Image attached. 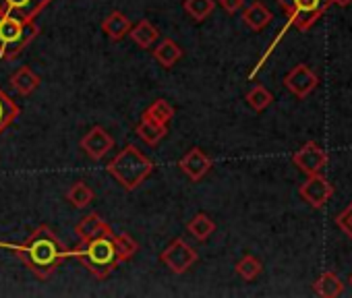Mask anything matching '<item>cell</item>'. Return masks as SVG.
I'll list each match as a JSON object with an SVG mask.
<instances>
[{"mask_svg":"<svg viewBox=\"0 0 352 298\" xmlns=\"http://www.w3.org/2000/svg\"><path fill=\"white\" fill-rule=\"evenodd\" d=\"M5 247L13 249L15 255L25 263V267L38 279L52 277L60 267V263L71 257V251L56 236V232L46 224L36 228L21 244H5Z\"/></svg>","mask_w":352,"mask_h":298,"instance_id":"obj_1","label":"cell"},{"mask_svg":"<svg viewBox=\"0 0 352 298\" xmlns=\"http://www.w3.org/2000/svg\"><path fill=\"white\" fill-rule=\"evenodd\" d=\"M71 257L79 259V263L98 279H106L122 263L114 242V230L98 234L89 240H81L71 251Z\"/></svg>","mask_w":352,"mask_h":298,"instance_id":"obj_2","label":"cell"},{"mask_svg":"<svg viewBox=\"0 0 352 298\" xmlns=\"http://www.w3.org/2000/svg\"><path fill=\"white\" fill-rule=\"evenodd\" d=\"M106 170L124 191H135L153 172V162L141 152L137 145H124L120 152L108 162Z\"/></svg>","mask_w":352,"mask_h":298,"instance_id":"obj_3","label":"cell"},{"mask_svg":"<svg viewBox=\"0 0 352 298\" xmlns=\"http://www.w3.org/2000/svg\"><path fill=\"white\" fill-rule=\"evenodd\" d=\"M278 5H280V9L286 13L288 23L282 27L280 36H278V38L274 40V44L267 48V52H265L263 58H267V56L272 54V50L276 48V44L284 38V34H286L292 25H294L298 32L311 30V27L325 15V11H327V7H329V0H278Z\"/></svg>","mask_w":352,"mask_h":298,"instance_id":"obj_4","label":"cell"},{"mask_svg":"<svg viewBox=\"0 0 352 298\" xmlns=\"http://www.w3.org/2000/svg\"><path fill=\"white\" fill-rule=\"evenodd\" d=\"M40 34V27L32 21H21L9 15H0V58H17Z\"/></svg>","mask_w":352,"mask_h":298,"instance_id":"obj_5","label":"cell"},{"mask_svg":"<svg viewBox=\"0 0 352 298\" xmlns=\"http://www.w3.org/2000/svg\"><path fill=\"white\" fill-rule=\"evenodd\" d=\"M199 259L197 251L185 242L183 238H174L160 255V261L172 271V273H185L191 265H195Z\"/></svg>","mask_w":352,"mask_h":298,"instance_id":"obj_6","label":"cell"},{"mask_svg":"<svg viewBox=\"0 0 352 298\" xmlns=\"http://www.w3.org/2000/svg\"><path fill=\"white\" fill-rule=\"evenodd\" d=\"M298 195H300V199H302L309 207L321 209V207L333 197V185H331L325 176H321V172H319V174H311V176H307V181L298 187Z\"/></svg>","mask_w":352,"mask_h":298,"instance_id":"obj_7","label":"cell"},{"mask_svg":"<svg viewBox=\"0 0 352 298\" xmlns=\"http://www.w3.org/2000/svg\"><path fill=\"white\" fill-rule=\"evenodd\" d=\"M292 164L307 176L319 174L327 164V152H325V149H321L315 141H309L298 149V152H294Z\"/></svg>","mask_w":352,"mask_h":298,"instance_id":"obj_8","label":"cell"},{"mask_svg":"<svg viewBox=\"0 0 352 298\" xmlns=\"http://www.w3.org/2000/svg\"><path fill=\"white\" fill-rule=\"evenodd\" d=\"M317 85H319V77H317V73H315L309 65H296V67L284 77V87H286L292 95H296L298 100L309 98V95L315 91Z\"/></svg>","mask_w":352,"mask_h":298,"instance_id":"obj_9","label":"cell"},{"mask_svg":"<svg viewBox=\"0 0 352 298\" xmlns=\"http://www.w3.org/2000/svg\"><path fill=\"white\" fill-rule=\"evenodd\" d=\"M50 3L52 0H0V15L32 23Z\"/></svg>","mask_w":352,"mask_h":298,"instance_id":"obj_10","label":"cell"},{"mask_svg":"<svg viewBox=\"0 0 352 298\" xmlns=\"http://www.w3.org/2000/svg\"><path fill=\"white\" fill-rule=\"evenodd\" d=\"M81 149L91 158V160H102L110 149L114 147V139L110 137V133L102 126H94L87 130V135L81 139Z\"/></svg>","mask_w":352,"mask_h":298,"instance_id":"obj_11","label":"cell"},{"mask_svg":"<svg viewBox=\"0 0 352 298\" xmlns=\"http://www.w3.org/2000/svg\"><path fill=\"white\" fill-rule=\"evenodd\" d=\"M179 168L193 181H201L210 170H212V158L204 152V149L199 147H193L189 149V152L185 154V158L179 162Z\"/></svg>","mask_w":352,"mask_h":298,"instance_id":"obj_12","label":"cell"},{"mask_svg":"<svg viewBox=\"0 0 352 298\" xmlns=\"http://www.w3.org/2000/svg\"><path fill=\"white\" fill-rule=\"evenodd\" d=\"M272 19H274L272 11L261 3V0H255V3H251L249 7L243 9V21L253 32H263L272 23Z\"/></svg>","mask_w":352,"mask_h":298,"instance_id":"obj_13","label":"cell"},{"mask_svg":"<svg viewBox=\"0 0 352 298\" xmlns=\"http://www.w3.org/2000/svg\"><path fill=\"white\" fill-rule=\"evenodd\" d=\"M108 230H112L110 224H108L100 214H96V211L83 216V218L77 222V226H75V234L79 236V240H89V238H94V236H98V234H104V232H108Z\"/></svg>","mask_w":352,"mask_h":298,"instance_id":"obj_14","label":"cell"},{"mask_svg":"<svg viewBox=\"0 0 352 298\" xmlns=\"http://www.w3.org/2000/svg\"><path fill=\"white\" fill-rule=\"evenodd\" d=\"M131 19L120 13V11H112L104 21H102V32L112 40V42H120L129 36L131 32Z\"/></svg>","mask_w":352,"mask_h":298,"instance_id":"obj_15","label":"cell"},{"mask_svg":"<svg viewBox=\"0 0 352 298\" xmlns=\"http://www.w3.org/2000/svg\"><path fill=\"white\" fill-rule=\"evenodd\" d=\"M183 48L176 44L174 40L170 38H164L155 48H153V58L164 67V69H172L176 62L183 58Z\"/></svg>","mask_w":352,"mask_h":298,"instance_id":"obj_16","label":"cell"},{"mask_svg":"<svg viewBox=\"0 0 352 298\" xmlns=\"http://www.w3.org/2000/svg\"><path fill=\"white\" fill-rule=\"evenodd\" d=\"M129 38H131V40H133V44H137L139 48L149 50V48L160 40V30H157L153 23H149L147 19H141L137 25H133V27H131Z\"/></svg>","mask_w":352,"mask_h":298,"instance_id":"obj_17","label":"cell"},{"mask_svg":"<svg viewBox=\"0 0 352 298\" xmlns=\"http://www.w3.org/2000/svg\"><path fill=\"white\" fill-rule=\"evenodd\" d=\"M135 133L143 143L153 147L168 135V124H160V122H155V120H151L147 116H141V122L135 126Z\"/></svg>","mask_w":352,"mask_h":298,"instance_id":"obj_18","label":"cell"},{"mask_svg":"<svg viewBox=\"0 0 352 298\" xmlns=\"http://www.w3.org/2000/svg\"><path fill=\"white\" fill-rule=\"evenodd\" d=\"M40 83H42V79L30 67H21L11 75V87L19 95H32L40 87Z\"/></svg>","mask_w":352,"mask_h":298,"instance_id":"obj_19","label":"cell"},{"mask_svg":"<svg viewBox=\"0 0 352 298\" xmlns=\"http://www.w3.org/2000/svg\"><path fill=\"white\" fill-rule=\"evenodd\" d=\"M313 290H315L319 296H323V298H336V296H342V294H344V284H342V279L338 277V273H333V271H323V273L315 279Z\"/></svg>","mask_w":352,"mask_h":298,"instance_id":"obj_20","label":"cell"},{"mask_svg":"<svg viewBox=\"0 0 352 298\" xmlns=\"http://www.w3.org/2000/svg\"><path fill=\"white\" fill-rule=\"evenodd\" d=\"M21 114V108L17 106V102L7 93L0 89V135H3Z\"/></svg>","mask_w":352,"mask_h":298,"instance_id":"obj_21","label":"cell"},{"mask_svg":"<svg viewBox=\"0 0 352 298\" xmlns=\"http://www.w3.org/2000/svg\"><path fill=\"white\" fill-rule=\"evenodd\" d=\"M187 230H189V234H191L193 238H197L199 242H204V240H208V238L216 232V224H214V220H212L210 216L197 214V216H193V220L187 224Z\"/></svg>","mask_w":352,"mask_h":298,"instance_id":"obj_22","label":"cell"},{"mask_svg":"<svg viewBox=\"0 0 352 298\" xmlns=\"http://www.w3.org/2000/svg\"><path fill=\"white\" fill-rule=\"evenodd\" d=\"M94 197H96L94 189H91L89 185H85V183H75V185L69 189V193H67V201H69L75 209H85V207L94 201Z\"/></svg>","mask_w":352,"mask_h":298,"instance_id":"obj_23","label":"cell"},{"mask_svg":"<svg viewBox=\"0 0 352 298\" xmlns=\"http://www.w3.org/2000/svg\"><path fill=\"white\" fill-rule=\"evenodd\" d=\"M183 9H185V13H187L193 21L201 23V21H206V19L214 13L216 3H214V0H185V3H183Z\"/></svg>","mask_w":352,"mask_h":298,"instance_id":"obj_24","label":"cell"},{"mask_svg":"<svg viewBox=\"0 0 352 298\" xmlns=\"http://www.w3.org/2000/svg\"><path fill=\"white\" fill-rule=\"evenodd\" d=\"M245 100H247V104H249L255 112H263V110H267V108L272 106L274 95H272V91H270L267 87L255 85V87L245 95Z\"/></svg>","mask_w":352,"mask_h":298,"instance_id":"obj_25","label":"cell"},{"mask_svg":"<svg viewBox=\"0 0 352 298\" xmlns=\"http://www.w3.org/2000/svg\"><path fill=\"white\" fill-rule=\"evenodd\" d=\"M236 273L245 279V282H253L255 277H259V273L263 271V263L253 257V255H245L239 263H236Z\"/></svg>","mask_w":352,"mask_h":298,"instance_id":"obj_26","label":"cell"},{"mask_svg":"<svg viewBox=\"0 0 352 298\" xmlns=\"http://www.w3.org/2000/svg\"><path fill=\"white\" fill-rule=\"evenodd\" d=\"M143 116H147V118H151V120H155V122H160V124H168V122L174 118V108H172L166 100H155V102L143 112Z\"/></svg>","mask_w":352,"mask_h":298,"instance_id":"obj_27","label":"cell"},{"mask_svg":"<svg viewBox=\"0 0 352 298\" xmlns=\"http://www.w3.org/2000/svg\"><path fill=\"white\" fill-rule=\"evenodd\" d=\"M114 242H116L118 257H120V261H122V263H124V261H131V259L139 253V244H137V240H135L131 234H126V232H120V234H116V232H114Z\"/></svg>","mask_w":352,"mask_h":298,"instance_id":"obj_28","label":"cell"},{"mask_svg":"<svg viewBox=\"0 0 352 298\" xmlns=\"http://www.w3.org/2000/svg\"><path fill=\"white\" fill-rule=\"evenodd\" d=\"M336 226L352 240V201H350V205L342 211V214H338V218H336Z\"/></svg>","mask_w":352,"mask_h":298,"instance_id":"obj_29","label":"cell"},{"mask_svg":"<svg viewBox=\"0 0 352 298\" xmlns=\"http://www.w3.org/2000/svg\"><path fill=\"white\" fill-rule=\"evenodd\" d=\"M218 5H220L228 15H236L239 11L245 9V0H218Z\"/></svg>","mask_w":352,"mask_h":298,"instance_id":"obj_30","label":"cell"},{"mask_svg":"<svg viewBox=\"0 0 352 298\" xmlns=\"http://www.w3.org/2000/svg\"><path fill=\"white\" fill-rule=\"evenodd\" d=\"M329 5H336V7H340V9H346V7L352 5V0H329Z\"/></svg>","mask_w":352,"mask_h":298,"instance_id":"obj_31","label":"cell"},{"mask_svg":"<svg viewBox=\"0 0 352 298\" xmlns=\"http://www.w3.org/2000/svg\"><path fill=\"white\" fill-rule=\"evenodd\" d=\"M348 282H350V284H352V273H350V277H348Z\"/></svg>","mask_w":352,"mask_h":298,"instance_id":"obj_32","label":"cell"}]
</instances>
